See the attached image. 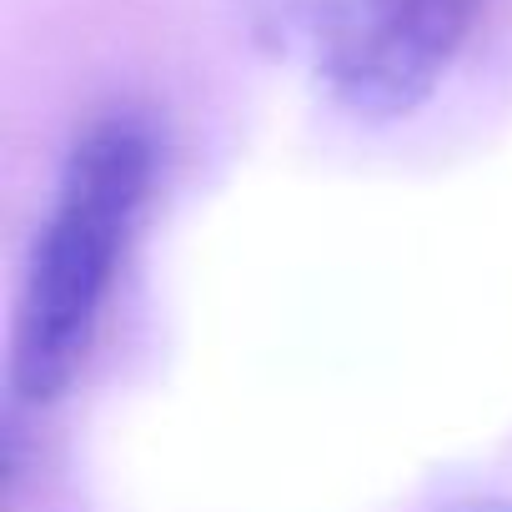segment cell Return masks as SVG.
Instances as JSON below:
<instances>
[{
    "instance_id": "obj_1",
    "label": "cell",
    "mask_w": 512,
    "mask_h": 512,
    "mask_svg": "<svg viewBox=\"0 0 512 512\" xmlns=\"http://www.w3.org/2000/svg\"><path fill=\"white\" fill-rule=\"evenodd\" d=\"M156 161V131L136 111L91 121L66 151L16 307V402H56L86 367L121 282L126 246L146 216Z\"/></svg>"
},
{
    "instance_id": "obj_2",
    "label": "cell",
    "mask_w": 512,
    "mask_h": 512,
    "mask_svg": "<svg viewBox=\"0 0 512 512\" xmlns=\"http://www.w3.org/2000/svg\"><path fill=\"white\" fill-rule=\"evenodd\" d=\"M482 16V0H337L322 31V76L332 96L392 121L417 111Z\"/></svg>"
},
{
    "instance_id": "obj_3",
    "label": "cell",
    "mask_w": 512,
    "mask_h": 512,
    "mask_svg": "<svg viewBox=\"0 0 512 512\" xmlns=\"http://www.w3.org/2000/svg\"><path fill=\"white\" fill-rule=\"evenodd\" d=\"M487 512H512V507H487Z\"/></svg>"
}]
</instances>
